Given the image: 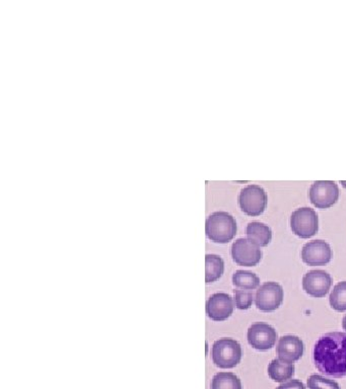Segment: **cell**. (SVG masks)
<instances>
[{"instance_id": "1", "label": "cell", "mask_w": 346, "mask_h": 389, "mask_svg": "<svg viewBox=\"0 0 346 389\" xmlns=\"http://www.w3.org/2000/svg\"><path fill=\"white\" fill-rule=\"evenodd\" d=\"M313 357L322 374L334 378L346 376V333L323 334L315 344Z\"/></svg>"}, {"instance_id": "2", "label": "cell", "mask_w": 346, "mask_h": 389, "mask_svg": "<svg viewBox=\"0 0 346 389\" xmlns=\"http://www.w3.org/2000/svg\"><path fill=\"white\" fill-rule=\"evenodd\" d=\"M237 227L236 219L224 211H217L212 213L206 219V236L210 241L215 243H227L236 236Z\"/></svg>"}, {"instance_id": "3", "label": "cell", "mask_w": 346, "mask_h": 389, "mask_svg": "<svg viewBox=\"0 0 346 389\" xmlns=\"http://www.w3.org/2000/svg\"><path fill=\"white\" fill-rule=\"evenodd\" d=\"M212 358L215 366L219 368H234L241 362V345L233 339H220L213 344Z\"/></svg>"}, {"instance_id": "4", "label": "cell", "mask_w": 346, "mask_h": 389, "mask_svg": "<svg viewBox=\"0 0 346 389\" xmlns=\"http://www.w3.org/2000/svg\"><path fill=\"white\" fill-rule=\"evenodd\" d=\"M291 227L296 236L301 239H310L318 232V214L310 207L298 208L291 213Z\"/></svg>"}, {"instance_id": "5", "label": "cell", "mask_w": 346, "mask_h": 389, "mask_svg": "<svg viewBox=\"0 0 346 389\" xmlns=\"http://www.w3.org/2000/svg\"><path fill=\"white\" fill-rule=\"evenodd\" d=\"M267 194L262 187L250 185L239 194V205L245 214L256 217L261 215L267 207Z\"/></svg>"}, {"instance_id": "6", "label": "cell", "mask_w": 346, "mask_h": 389, "mask_svg": "<svg viewBox=\"0 0 346 389\" xmlns=\"http://www.w3.org/2000/svg\"><path fill=\"white\" fill-rule=\"evenodd\" d=\"M232 257L237 265L242 267H255L262 258L259 246L250 239H239L232 246Z\"/></svg>"}, {"instance_id": "7", "label": "cell", "mask_w": 346, "mask_h": 389, "mask_svg": "<svg viewBox=\"0 0 346 389\" xmlns=\"http://www.w3.org/2000/svg\"><path fill=\"white\" fill-rule=\"evenodd\" d=\"M310 200L319 209L333 207L340 199V189L333 181H316L309 191Z\"/></svg>"}, {"instance_id": "8", "label": "cell", "mask_w": 346, "mask_h": 389, "mask_svg": "<svg viewBox=\"0 0 346 389\" xmlns=\"http://www.w3.org/2000/svg\"><path fill=\"white\" fill-rule=\"evenodd\" d=\"M283 289L281 284L267 282L256 292L255 305L258 309L272 312L283 305Z\"/></svg>"}, {"instance_id": "9", "label": "cell", "mask_w": 346, "mask_h": 389, "mask_svg": "<svg viewBox=\"0 0 346 389\" xmlns=\"http://www.w3.org/2000/svg\"><path fill=\"white\" fill-rule=\"evenodd\" d=\"M248 343L258 351H269L276 345L277 333L274 327L265 322H255L249 327Z\"/></svg>"}, {"instance_id": "10", "label": "cell", "mask_w": 346, "mask_h": 389, "mask_svg": "<svg viewBox=\"0 0 346 389\" xmlns=\"http://www.w3.org/2000/svg\"><path fill=\"white\" fill-rule=\"evenodd\" d=\"M301 256H302V260L305 264L312 265V267H318V265H325L331 262L333 250L325 241L316 239V241L305 244Z\"/></svg>"}, {"instance_id": "11", "label": "cell", "mask_w": 346, "mask_h": 389, "mask_svg": "<svg viewBox=\"0 0 346 389\" xmlns=\"http://www.w3.org/2000/svg\"><path fill=\"white\" fill-rule=\"evenodd\" d=\"M333 280L330 275L322 270L308 272L303 278V289L313 297H325L333 286Z\"/></svg>"}, {"instance_id": "12", "label": "cell", "mask_w": 346, "mask_h": 389, "mask_svg": "<svg viewBox=\"0 0 346 389\" xmlns=\"http://www.w3.org/2000/svg\"><path fill=\"white\" fill-rule=\"evenodd\" d=\"M234 300L229 294L217 292L206 302V313L215 322H224L234 312Z\"/></svg>"}, {"instance_id": "13", "label": "cell", "mask_w": 346, "mask_h": 389, "mask_svg": "<svg viewBox=\"0 0 346 389\" xmlns=\"http://www.w3.org/2000/svg\"><path fill=\"white\" fill-rule=\"evenodd\" d=\"M305 352L304 341L297 336H283L276 346V354L279 359L293 363L300 360Z\"/></svg>"}, {"instance_id": "14", "label": "cell", "mask_w": 346, "mask_h": 389, "mask_svg": "<svg viewBox=\"0 0 346 389\" xmlns=\"http://www.w3.org/2000/svg\"><path fill=\"white\" fill-rule=\"evenodd\" d=\"M267 371H269V376L272 380L281 383L290 380L291 377L293 376V374H295V365L293 363L286 362L277 358V359L272 360L269 363Z\"/></svg>"}, {"instance_id": "15", "label": "cell", "mask_w": 346, "mask_h": 389, "mask_svg": "<svg viewBox=\"0 0 346 389\" xmlns=\"http://www.w3.org/2000/svg\"><path fill=\"white\" fill-rule=\"evenodd\" d=\"M246 234L251 241H254L259 246H267L271 241L272 231L269 225L262 222L249 223Z\"/></svg>"}, {"instance_id": "16", "label": "cell", "mask_w": 346, "mask_h": 389, "mask_svg": "<svg viewBox=\"0 0 346 389\" xmlns=\"http://www.w3.org/2000/svg\"><path fill=\"white\" fill-rule=\"evenodd\" d=\"M205 282L207 284L217 281L225 272V262L220 256L206 255Z\"/></svg>"}, {"instance_id": "17", "label": "cell", "mask_w": 346, "mask_h": 389, "mask_svg": "<svg viewBox=\"0 0 346 389\" xmlns=\"http://www.w3.org/2000/svg\"><path fill=\"white\" fill-rule=\"evenodd\" d=\"M210 389H242V383L239 377L231 372H220L213 376Z\"/></svg>"}, {"instance_id": "18", "label": "cell", "mask_w": 346, "mask_h": 389, "mask_svg": "<svg viewBox=\"0 0 346 389\" xmlns=\"http://www.w3.org/2000/svg\"><path fill=\"white\" fill-rule=\"evenodd\" d=\"M233 283L239 288L246 290H254L260 285V279L254 273L249 271H237L233 276Z\"/></svg>"}, {"instance_id": "19", "label": "cell", "mask_w": 346, "mask_h": 389, "mask_svg": "<svg viewBox=\"0 0 346 389\" xmlns=\"http://www.w3.org/2000/svg\"><path fill=\"white\" fill-rule=\"evenodd\" d=\"M331 307L336 312H343L346 310V281L340 282L334 287L329 297Z\"/></svg>"}, {"instance_id": "20", "label": "cell", "mask_w": 346, "mask_h": 389, "mask_svg": "<svg viewBox=\"0 0 346 389\" xmlns=\"http://www.w3.org/2000/svg\"><path fill=\"white\" fill-rule=\"evenodd\" d=\"M308 388L310 389H341L336 381L327 379L325 377L314 374L308 378Z\"/></svg>"}, {"instance_id": "21", "label": "cell", "mask_w": 346, "mask_h": 389, "mask_svg": "<svg viewBox=\"0 0 346 389\" xmlns=\"http://www.w3.org/2000/svg\"><path fill=\"white\" fill-rule=\"evenodd\" d=\"M234 302L238 309L247 310L252 306L253 303V294L252 292L239 290L236 289L234 290Z\"/></svg>"}, {"instance_id": "22", "label": "cell", "mask_w": 346, "mask_h": 389, "mask_svg": "<svg viewBox=\"0 0 346 389\" xmlns=\"http://www.w3.org/2000/svg\"><path fill=\"white\" fill-rule=\"evenodd\" d=\"M276 389H306L305 384L298 379L288 381V383L279 386Z\"/></svg>"}, {"instance_id": "23", "label": "cell", "mask_w": 346, "mask_h": 389, "mask_svg": "<svg viewBox=\"0 0 346 389\" xmlns=\"http://www.w3.org/2000/svg\"><path fill=\"white\" fill-rule=\"evenodd\" d=\"M342 327L343 329H345V332H346V315L345 317H343V319H342Z\"/></svg>"}, {"instance_id": "24", "label": "cell", "mask_w": 346, "mask_h": 389, "mask_svg": "<svg viewBox=\"0 0 346 389\" xmlns=\"http://www.w3.org/2000/svg\"><path fill=\"white\" fill-rule=\"evenodd\" d=\"M341 185H342L343 187L346 189V181H341Z\"/></svg>"}]
</instances>
